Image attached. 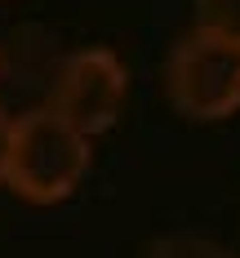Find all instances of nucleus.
<instances>
[{
    "label": "nucleus",
    "instance_id": "39448f33",
    "mask_svg": "<svg viewBox=\"0 0 240 258\" xmlns=\"http://www.w3.org/2000/svg\"><path fill=\"white\" fill-rule=\"evenodd\" d=\"M191 9H196V31L240 45V0H191Z\"/></svg>",
    "mask_w": 240,
    "mask_h": 258
},
{
    "label": "nucleus",
    "instance_id": "423d86ee",
    "mask_svg": "<svg viewBox=\"0 0 240 258\" xmlns=\"http://www.w3.org/2000/svg\"><path fill=\"white\" fill-rule=\"evenodd\" d=\"M5 147H9V120L0 111V174H5Z\"/></svg>",
    "mask_w": 240,
    "mask_h": 258
},
{
    "label": "nucleus",
    "instance_id": "20e7f679",
    "mask_svg": "<svg viewBox=\"0 0 240 258\" xmlns=\"http://www.w3.org/2000/svg\"><path fill=\"white\" fill-rule=\"evenodd\" d=\"M142 258H236L227 245H218L200 232H169V236H156L147 240Z\"/></svg>",
    "mask_w": 240,
    "mask_h": 258
},
{
    "label": "nucleus",
    "instance_id": "f03ea898",
    "mask_svg": "<svg viewBox=\"0 0 240 258\" xmlns=\"http://www.w3.org/2000/svg\"><path fill=\"white\" fill-rule=\"evenodd\" d=\"M165 89H169L174 107L191 120L231 116L240 107V45L191 27L169 49Z\"/></svg>",
    "mask_w": 240,
    "mask_h": 258
},
{
    "label": "nucleus",
    "instance_id": "7ed1b4c3",
    "mask_svg": "<svg viewBox=\"0 0 240 258\" xmlns=\"http://www.w3.org/2000/svg\"><path fill=\"white\" fill-rule=\"evenodd\" d=\"M125 94H129V76H125V62L116 58V49L89 45L62 62L49 94V111L58 120H67L76 134L94 138L120 120Z\"/></svg>",
    "mask_w": 240,
    "mask_h": 258
},
{
    "label": "nucleus",
    "instance_id": "f257e3e1",
    "mask_svg": "<svg viewBox=\"0 0 240 258\" xmlns=\"http://www.w3.org/2000/svg\"><path fill=\"white\" fill-rule=\"evenodd\" d=\"M85 169H89V138L76 134L67 120H58L49 107L9 120L0 182H9L23 201H36V205L67 201L80 187Z\"/></svg>",
    "mask_w": 240,
    "mask_h": 258
}]
</instances>
